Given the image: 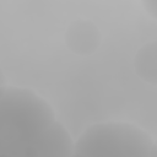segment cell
<instances>
[{
    "instance_id": "obj_1",
    "label": "cell",
    "mask_w": 157,
    "mask_h": 157,
    "mask_svg": "<svg viewBox=\"0 0 157 157\" xmlns=\"http://www.w3.org/2000/svg\"><path fill=\"white\" fill-rule=\"evenodd\" d=\"M74 145L47 101L28 88L1 87L0 157H72Z\"/></svg>"
},
{
    "instance_id": "obj_2",
    "label": "cell",
    "mask_w": 157,
    "mask_h": 157,
    "mask_svg": "<svg viewBox=\"0 0 157 157\" xmlns=\"http://www.w3.org/2000/svg\"><path fill=\"white\" fill-rule=\"evenodd\" d=\"M72 157H157V145L134 124L97 123L80 135Z\"/></svg>"
},
{
    "instance_id": "obj_3",
    "label": "cell",
    "mask_w": 157,
    "mask_h": 157,
    "mask_svg": "<svg viewBox=\"0 0 157 157\" xmlns=\"http://www.w3.org/2000/svg\"><path fill=\"white\" fill-rule=\"evenodd\" d=\"M99 32L97 27L85 20L74 21L66 31L65 42L67 48L81 55L93 53L99 45Z\"/></svg>"
},
{
    "instance_id": "obj_4",
    "label": "cell",
    "mask_w": 157,
    "mask_h": 157,
    "mask_svg": "<svg viewBox=\"0 0 157 157\" xmlns=\"http://www.w3.org/2000/svg\"><path fill=\"white\" fill-rule=\"evenodd\" d=\"M135 69L142 80L157 83V43L148 44L139 52Z\"/></svg>"
},
{
    "instance_id": "obj_5",
    "label": "cell",
    "mask_w": 157,
    "mask_h": 157,
    "mask_svg": "<svg viewBox=\"0 0 157 157\" xmlns=\"http://www.w3.org/2000/svg\"><path fill=\"white\" fill-rule=\"evenodd\" d=\"M146 11L157 20V0H147L142 2Z\"/></svg>"
},
{
    "instance_id": "obj_6",
    "label": "cell",
    "mask_w": 157,
    "mask_h": 157,
    "mask_svg": "<svg viewBox=\"0 0 157 157\" xmlns=\"http://www.w3.org/2000/svg\"><path fill=\"white\" fill-rule=\"evenodd\" d=\"M156 145H157V141H156Z\"/></svg>"
}]
</instances>
